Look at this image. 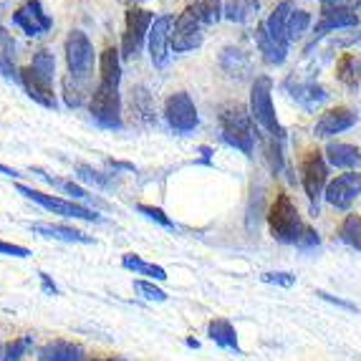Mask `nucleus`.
<instances>
[{
	"label": "nucleus",
	"instance_id": "nucleus-1",
	"mask_svg": "<svg viewBox=\"0 0 361 361\" xmlns=\"http://www.w3.org/2000/svg\"><path fill=\"white\" fill-rule=\"evenodd\" d=\"M119 81H121V61L119 51L106 49L99 61V86L91 94V116L102 129H121V99H119Z\"/></svg>",
	"mask_w": 361,
	"mask_h": 361
},
{
	"label": "nucleus",
	"instance_id": "nucleus-2",
	"mask_svg": "<svg viewBox=\"0 0 361 361\" xmlns=\"http://www.w3.org/2000/svg\"><path fill=\"white\" fill-rule=\"evenodd\" d=\"M268 228H271L273 240L283 243V245H295L301 250H311L319 247L321 238L319 233L306 225L298 215V207L293 205V200L286 192H278L276 200L271 202L268 210Z\"/></svg>",
	"mask_w": 361,
	"mask_h": 361
},
{
	"label": "nucleus",
	"instance_id": "nucleus-3",
	"mask_svg": "<svg viewBox=\"0 0 361 361\" xmlns=\"http://www.w3.org/2000/svg\"><path fill=\"white\" fill-rule=\"evenodd\" d=\"M220 132L230 147L240 149L243 154H253L255 134H253V116L240 102H228L220 109Z\"/></svg>",
	"mask_w": 361,
	"mask_h": 361
},
{
	"label": "nucleus",
	"instance_id": "nucleus-4",
	"mask_svg": "<svg viewBox=\"0 0 361 361\" xmlns=\"http://www.w3.org/2000/svg\"><path fill=\"white\" fill-rule=\"evenodd\" d=\"M271 94H273V78L271 76L255 78L253 89H250V116H253V121L268 134V137L283 142L286 132L276 116V106H273Z\"/></svg>",
	"mask_w": 361,
	"mask_h": 361
},
{
	"label": "nucleus",
	"instance_id": "nucleus-5",
	"mask_svg": "<svg viewBox=\"0 0 361 361\" xmlns=\"http://www.w3.org/2000/svg\"><path fill=\"white\" fill-rule=\"evenodd\" d=\"M18 192L25 195L28 200H33V202L41 205L43 210L54 212V215L73 217V220H86V223H102V215H97V212L89 210V207H84V205H78V202H73V200H63V197H56V195L38 192V190L25 187V185H18Z\"/></svg>",
	"mask_w": 361,
	"mask_h": 361
},
{
	"label": "nucleus",
	"instance_id": "nucleus-6",
	"mask_svg": "<svg viewBox=\"0 0 361 361\" xmlns=\"http://www.w3.org/2000/svg\"><path fill=\"white\" fill-rule=\"evenodd\" d=\"M301 182H303V190H306V197L311 200V205L316 207L319 200L324 197L326 187H329V164H326L324 152L311 149L303 154Z\"/></svg>",
	"mask_w": 361,
	"mask_h": 361
},
{
	"label": "nucleus",
	"instance_id": "nucleus-7",
	"mask_svg": "<svg viewBox=\"0 0 361 361\" xmlns=\"http://www.w3.org/2000/svg\"><path fill=\"white\" fill-rule=\"evenodd\" d=\"M66 63L68 76L76 81H86L94 68V46L84 30H71L66 38Z\"/></svg>",
	"mask_w": 361,
	"mask_h": 361
},
{
	"label": "nucleus",
	"instance_id": "nucleus-8",
	"mask_svg": "<svg viewBox=\"0 0 361 361\" xmlns=\"http://www.w3.org/2000/svg\"><path fill=\"white\" fill-rule=\"evenodd\" d=\"M152 23H154V13L145 11V8H129L124 36H121V56L124 59H134L139 54L145 38L149 36Z\"/></svg>",
	"mask_w": 361,
	"mask_h": 361
},
{
	"label": "nucleus",
	"instance_id": "nucleus-9",
	"mask_svg": "<svg viewBox=\"0 0 361 361\" xmlns=\"http://www.w3.org/2000/svg\"><path fill=\"white\" fill-rule=\"evenodd\" d=\"M205 25L200 23V18L192 13V8H187L185 13H180V18L175 20V28H172V36H169V49L177 51V54H187V51H195L202 46V33Z\"/></svg>",
	"mask_w": 361,
	"mask_h": 361
},
{
	"label": "nucleus",
	"instance_id": "nucleus-10",
	"mask_svg": "<svg viewBox=\"0 0 361 361\" xmlns=\"http://www.w3.org/2000/svg\"><path fill=\"white\" fill-rule=\"evenodd\" d=\"M164 116H167L169 127L180 134L192 132L200 121L197 106H195V102L185 91H177V94H172V97L167 99V104H164Z\"/></svg>",
	"mask_w": 361,
	"mask_h": 361
},
{
	"label": "nucleus",
	"instance_id": "nucleus-11",
	"mask_svg": "<svg viewBox=\"0 0 361 361\" xmlns=\"http://www.w3.org/2000/svg\"><path fill=\"white\" fill-rule=\"evenodd\" d=\"M13 23L18 25L25 36H30V38L43 36V33H49V30L54 28V18L43 11V6L38 0H25L23 6L13 13Z\"/></svg>",
	"mask_w": 361,
	"mask_h": 361
},
{
	"label": "nucleus",
	"instance_id": "nucleus-12",
	"mask_svg": "<svg viewBox=\"0 0 361 361\" xmlns=\"http://www.w3.org/2000/svg\"><path fill=\"white\" fill-rule=\"evenodd\" d=\"M361 195V172H343L334 182H329L324 200L336 210H349L351 202Z\"/></svg>",
	"mask_w": 361,
	"mask_h": 361
},
{
	"label": "nucleus",
	"instance_id": "nucleus-13",
	"mask_svg": "<svg viewBox=\"0 0 361 361\" xmlns=\"http://www.w3.org/2000/svg\"><path fill=\"white\" fill-rule=\"evenodd\" d=\"M354 124H356L354 111L346 106H336L321 114V119L316 121V127H313V134L319 139H329V137H334V134H341V132H346V129H351Z\"/></svg>",
	"mask_w": 361,
	"mask_h": 361
},
{
	"label": "nucleus",
	"instance_id": "nucleus-14",
	"mask_svg": "<svg viewBox=\"0 0 361 361\" xmlns=\"http://www.w3.org/2000/svg\"><path fill=\"white\" fill-rule=\"evenodd\" d=\"M18 81L23 84L25 94H28L36 104H41V106H46V109H59V102H56V94H54L51 81L41 78L30 66H25L23 71H18Z\"/></svg>",
	"mask_w": 361,
	"mask_h": 361
},
{
	"label": "nucleus",
	"instance_id": "nucleus-15",
	"mask_svg": "<svg viewBox=\"0 0 361 361\" xmlns=\"http://www.w3.org/2000/svg\"><path fill=\"white\" fill-rule=\"evenodd\" d=\"M169 36H172V18H169V16L154 18L152 30H149V56H152V63H154L157 68H162L164 63H167Z\"/></svg>",
	"mask_w": 361,
	"mask_h": 361
},
{
	"label": "nucleus",
	"instance_id": "nucleus-16",
	"mask_svg": "<svg viewBox=\"0 0 361 361\" xmlns=\"http://www.w3.org/2000/svg\"><path fill=\"white\" fill-rule=\"evenodd\" d=\"M295 6L290 3V0H283L281 6L273 8V13L268 16V20H265V30H268V36L273 38V41L278 43V46H283V49H288L290 41H288V20L290 16H293Z\"/></svg>",
	"mask_w": 361,
	"mask_h": 361
},
{
	"label": "nucleus",
	"instance_id": "nucleus-17",
	"mask_svg": "<svg viewBox=\"0 0 361 361\" xmlns=\"http://www.w3.org/2000/svg\"><path fill=\"white\" fill-rule=\"evenodd\" d=\"M30 230L43 238H51V240H61V243H81V245H91L94 238L76 228H68V225H59V223H30Z\"/></svg>",
	"mask_w": 361,
	"mask_h": 361
},
{
	"label": "nucleus",
	"instance_id": "nucleus-18",
	"mask_svg": "<svg viewBox=\"0 0 361 361\" xmlns=\"http://www.w3.org/2000/svg\"><path fill=\"white\" fill-rule=\"evenodd\" d=\"M207 336H210V341H215L220 349H230L238 356H243L240 343H238V331H235V326L230 324L228 319L210 321V326H207Z\"/></svg>",
	"mask_w": 361,
	"mask_h": 361
},
{
	"label": "nucleus",
	"instance_id": "nucleus-19",
	"mask_svg": "<svg viewBox=\"0 0 361 361\" xmlns=\"http://www.w3.org/2000/svg\"><path fill=\"white\" fill-rule=\"evenodd\" d=\"M326 159H329V164H334V167L354 172V167H359V162H361V152H359V147H354V145L331 142V145L326 147Z\"/></svg>",
	"mask_w": 361,
	"mask_h": 361
},
{
	"label": "nucleus",
	"instance_id": "nucleus-20",
	"mask_svg": "<svg viewBox=\"0 0 361 361\" xmlns=\"http://www.w3.org/2000/svg\"><path fill=\"white\" fill-rule=\"evenodd\" d=\"M38 361H86V356L78 343L59 338V341H51L49 346H43Z\"/></svg>",
	"mask_w": 361,
	"mask_h": 361
},
{
	"label": "nucleus",
	"instance_id": "nucleus-21",
	"mask_svg": "<svg viewBox=\"0 0 361 361\" xmlns=\"http://www.w3.org/2000/svg\"><path fill=\"white\" fill-rule=\"evenodd\" d=\"M255 43H258V49H260V54H263L265 63H271V66H281V63H286V59H288V49L278 46V43L268 36V30H265L263 23L255 28Z\"/></svg>",
	"mask_w": 361,
	"mask_h": 361
},
{
	"label": "nucleus",
	"instance_id": "nucleus-22",
	"mask_svg": "<svg viewBox=\"0 0 361 361\" xmlns=\"http://www.w3.org/2000/svg\"><path fill=\"white\" fill-rule=\"evenodd\" d=\"M359 25V16L354 11H341V13H326L321 16V20L316 23V41L331 30H341V28H356Z\"/></svg>",
	"mask_w": 361,
	"mask_h": 361
},
{
	"label": "nucleus",
	"instance_id": "nucleus-23",
	"mask_svg": "<svg viewBox=\"0 0 361 361\" xmlns=\"http://www.w3.org/2000/svg\"><path fill=\"white\" fill-rule=\"evenodd\" d=\"M121 265L127 268V271L137 273V276H149L152 281H167V271H164L162 265H154V263H147L142 255L137 253H127L121 258Z\"/></svg>",
	"mask_w": 361,
	"mask_h": 361
},
{
	"label": "nucleus",
	"instance_id": "nucleus-24",
	"mask_svg": "<svg viewBox=\"0 0 361 361\" xmlns=\"http://www.w3.org/2000/svg\"><path fill=\"white\" fill-rule=\"evenodd\" d=\"M0 73L6 78H18V71H16V41L3 25H0Z\"/></svg>",
	"mask_w": 361,
	"mask_h": 361
},
{
	"label": "nucleus",
	"instance_id": "nucleus-25",
	"mask_svg": "<svg viewBox=\"0 0 361 361\" xmlns=\"http://www.w3.org/2000/svg\"><path fill=\"white\" fill-rule=\"evenodd\" d=\"M220 66L228 76H238L243 78L247 71H250V56L240 49H225L223 56H220Z\"/></svg>",
	"mask_w": 361,
	"mask_h": 361
},
{
	"label": "nucleus",
	"instance_id": "nucleus-26",
	"mask_svg": "<svg viewBox=\"0 0 361 361\" xmlns=\"http://www.w3.org/2000/svg\"><path fill=\"white\" fill-rule=\"evenodd\" d=\"M336 78L343 86L356 89V84L361 81V59L354 54H343L336 63Z\"/></svg>",
	"mask_w": 361,
	"mask_h": 361
},
{
	"label": "nucleus",
	"instance_id": "nucleus-27",
	"mask_svg": "<svg viewBox=\"0 0 361 361\" xmlns=\"http://www.w3.org/2000/svg\"><path fill=\"white\" fill-rule=\"evenodd\" d=\"M290 97L295 99V102L301 104L303 109H308V111H313L316 106H321V104L329 99V94H326L321 86L316 84H298L295 86V91L290 94Z\"/></svg>",
	"mask_w": 361,
	"mask_h": 361
},
{
	"label": "nucleus",
	"instance_id": "nucleus-28",
	"mask_svg": "<svg viewBox=\"0 0 361 361\" xmlns=\"http://www.w3.org/2000/svg\"><path fill=\"white\" fill-rule=\"evenodd\" d=\"M260 8L258 0H228L223 8V16L228 20H235V23H245L250 16H255Z\"/></svg>",
	"mask_w": 361,
	"mask_h": 361
},
{
	"label": "nucleus",
	"instance_id": "nucleus-29",
	"mask_svg": "<svg viewBox=\"0 0 361 361\" xmlns=\"http://www.w3.org/2000/svg\"><path fill=\"white\" fill-rule=\"evenodd\" d=\"M192 13L200 18V23L202 25H212L217 23V20L223 18V3L220 0H195L192 6Z\"/></svg>",
	"mask_w": 361,
	"mask_h": 361
},
{
	"label": "nucleus",
	"instance_id": "nucleus-30",
	"mask_svg": "<svg viewBox=\"0 0 361 361\" xmlns=\"http://www.w3.org/2000/svg\"><path fill=\"white\" fill-rule=\"evenodd\" d=\"M338 238H341L346 245L361 250V215H346L338 230Z\"/></svg>",
	"mask_w": 361,
	"mask_h": 361
},
{
	"label": "nucleus",
	"instance_id": "nucleus-31",
	"mask_svg": "<svg viewBox=\"0 0 361 361\" xmlns=\"http://www.w3.org/2000/svg\"><path fill=\"white\" fill-rule=\"evenodd\" d=\"M30 68L38 73L41 78H46V81H54V73H56V59L51 51H38L36 56H33V63H30Z\"/></svg>",
	"mask_w": 361,
	"mask_h": 361
},
{
	"label": "nucleus",
	"instance_id": "nucleus-32",
	"mask_svg": "<svg viewBox=\"0 0 361 361\" xmlns=\"http://www.w3.org/2000/svg\"><path fill=\"white\" fill-rule=\"evenodd\" d=\"M38 177H43V180L49 182V185H54V187H59V190H63V192H68V195H73V200H89L91 195L86 192L84 187H78L76 182H68V180H59V177H51V175H46L43 169H33Z\"/></svg>",
	"mask_w": 361,
	"mask_h": 361
},
{
	"label": "nucleus",
	"instance_id": "nucleus-33",
	"mask_svg": "<svg viewBox=\"0 0 361 361\" xmlns=\"http://www.w3.org/2000/svg\"><path fill=\"white\" fill-rule=\"evenodd\" d=\"M63 99H66L68 109H78L84 104V89H81V81H76L73 76L63 78Z\"/></svg>",
	"mask_w": 361,
	"mask_h": 361
},
{
	"label": "nucleus",
	"instance_id": "nucleus-34",
	"mask_svg": "<svg viewBox=\"0 0 361 361\" xmlns=\"http://www.w3.org/2000/svg\"><path fill=\"white\" fill-rule=\"evenodd\" d=\"M308 25H311V16H308L306 11H293V16H290V20H288V41L301 38L308 30Z\"/></svg>",
	"mask_w": 361,
	"mask_h": 361
},
{
	"label": "nucleus",
	"instance_id": "nucleus-35",
	"mask_svg": "<svg viewBox=\"0 0 361 361\" xmlns=\"http://www.w3.org/2000/svg\"><path fill=\"white\" fill-rule=\"evenodd\" d=\"M134 290H137L142 298H147V301H154V303L167 301V293H164L162 288H157L152 281H134Z\"/></svg>",
	"mask_w": 361,
	"mask_h": 361
},
{
	"label": "nucleus",
	"instance_id": "nucleus-36",
	"mask_svg": "<svg viewBox=\"0 0 361 361\" xmlns=\"http://www.w3.org/2000/svg\"><path fill=\"white\" fill-rule=\"evenodd\" d=\"M30 343H33V338H30V336H23V338H16V341H11L6 349H3V361H18L20 356L30 349Z\"/></svg>",
	"mask_w": 361,
	"mask_h": 361
},
{
	"label": "nucleus",
	"instance_id": "nucleus-37",
	"mask_svg": "<svg viewBox=\"0 0 361 361\" xmlns=\"http://www.w3.org/2000/svg\"><path fill=\"white\" fill-rule=\"evenodd\" d=\"M137 210L142 212V215L147 217V220H154L157 225H162V228H167V230H177V225L169 220L167 215H164L159 207H152V205H137Z\"/></svg>",
	"mask_w": 361,
	"mask_h": 361
},
{
	"label": "nucleus",
	"instance_id": "nucleus-38",
	"mask_svg": "<svg viewBox=\"0 0 361 361\" xmlns=\"http://www.w3.org/2000/svg\"><path fill=\"white\" fill-rule=\"evenodd\" d=\"M321 3V16L326 13H341V11H356L359 0H319Z\"/></svg>",
	"mask_w": 361,
	"mask_h": 361
},
{
	"label": "nucleus",
	"instance_id": "nucleus-39",
	"mask_svg": "<svg viewBox=\"0 0 361 361\" xmlns=\"http://www.w3.org/2000/svg\"><path fill=\"white\" fill-rule=\"evenodd\" d=\"M76 172H78V177L84 182H91V185H99V187H106L109 185V180L102 175V172H97L94 167H89V164H76Z\"/></svg>",
	"mask_w": 361,
	"mask_h": 361
},
{
	"label": "nucleus",
	"instance_id": "nucleus-40",
	"mask_svg": "<svg viewBox=\"0 0 361 361\" xmlns=\"http://www.w3.org/2000/svg\"><path fill=\"white\" fill-rule=\"evenodd\" d=\"M263 283H271V286H283V288H290L295 283V276L293 273H286V271H276V273H263L260 276Z\"/></svg>",
	"mask_w": 361,
	"mask_h": 361
},
{
	"label": "nucleus",
	"instance_id": "nucleus-41",
	"mask_svg": "<svg viewBox=\"0 0 361 361\" xmlns=\"http://www.w3.org/2000/svg\"><path fill=\"white\" fill-rule=\"evenodd\" d=\"M316 295H319L321 301H329V303H334V306H338V308H346V311H351V313H359V306H356V303L343 301V298H336V295L326 293V290H316Z\"/></svg>",
	"mask_w": 361,
	"mask_h": 361
},
{
	"label": "nucleus",
	"instance_id": "nucleus-42",
	"mask_svg": "<svg viewBox=\"0 0 361 361\" xmlns=\"http://www.w3.org/2000/svg\"><path fill=\"white\" fill-rule=\"evenodd\" d=\"M0 253L3 255H13V258H28L30 250L23 245H16V243H6V240H0Z\"/></svg>",
	"mask_w": 361,
	"mask_h": 361
},
{
	"label": "nucleus",
	"instance_id": "nucleus-43",
	"mask_svg": "<svg viewBox=\"0 0 361 361\" xmlns=\"http://www.w3.org/2000/svg\"><path fill=\"white\" fill-rule=\"evenodd\" d=\"M38 278H41V286H43V293L46 295H59V288H56V283L51 281L49 273H38Z\"/></svg>",
	"mask_w": 361,
	"mask_h": 361
},
{
	"label": "nucleus",
	"instance_id": "nucleus-44",
	"mask_svg": "<svg viewBox=\"0 0 361 361\" xmlns=\"http://www.w3.org/2000/svg\"><path fill=\"white\" fill-rule=\"evenodd\" d=\"M0 175H6V177H20L18 169L8 167V164H0Z\"/></svg>",
	"mask_w": 361,
	"mask_h": 361
},
{
	"label": "nucleus",
	"instance_id": "nucleus-45",
	"mask_svg": "<svg viewBox=\"0 0 361 361\" xmlns=\"http://www.w3.org/2000/svg\"><path fill=\"white\" fill-rule=\"evenodd\" d=\"M94 361H124V359H114V356H111V359H94Z\"/></svg>",
	"mask_w": 361,
	"mask_h": 361
},
{
	"label": "nucleus",
	"instance_id": "nucleus-46",
	"mask_svg": "<svg viewBox=\"0 0 361 361\" xmlns=\"http://www.w3.org/2000/svg\"><path fill=\"white\" fill-rule=\"evenodd\" d=\"M0 361H3V351H0Z\"/></svg>",
	"mask_w": 361,
	"mask_h": 361
},
{
	"label": "nucleus",
	"instance_id": "nucleus-47",
	"mask_svg": "<svg viewBox=\"0 0 361 361\" xmlns=\"http://www.w3.org/2000/svg\"><path fill=\"white\" fill-rule=\"evenodd\" d=\"M132 3H142V0H132Z\"/></svg>",
	"mask_w": 361,
	"mask_h": 361
}]
</instances>
